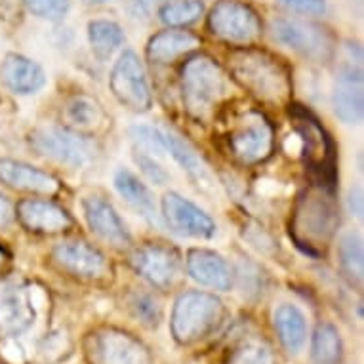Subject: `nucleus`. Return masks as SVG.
<instances>
[{
    "instance_id": "f257e3e1",
    "label": "nucleus",
    "mask_w": 364,
    "mask_h": 364,
    "mask_svg": "<svg viewBox=\"0 0 364 364\" xmlns=\"http://www.w3.org/2000/svg\"><path fill=\"white\" fill-rule=\"evenodd\" d=\"M229 69L237 82L269 105L288 102L292 78L279 58L259 48H240L229 55Z\"/></svg>"
},
{
    "instance_id": "f03ea898",
    "label": "nucleus",
    "mask_w": 364,
    "mask_h": 364,
    "mask_svg": "<svg viewBox=\"0 0 364 364\" xmlns=\"http://www.w3.org/2000/svg\"><path fill=\"white\" fill-rule=\"evenodd\" d=\"M183 105L191 117L208 119L227 94V78L208 55H195L181 69Z\"/></svg>"
},
{
    "instance_id": "7ed1b4c3",
    "label": "nucleus",
    "mask_w": 364,
    "mask_h": 364,
    "mask_svg": "<svg viewBox=\"0 0 364 364\" xmlns=\"http://www.w3.org/2000/svg\"><path fill=\"white\" fill-rule=\"evenodd\" d=\"M338 221V210L328 197L323 193H307L294 212V239L305 252L316 254L332 239Z\"/></svg>"
},
{
    "instance_id": "20e7f679",
    "label": "nucleus",
    "mask_w": 364,
    "mask_h": 364,
    "mask_svg": "<svg viewBox=\"0 0 364 364\" xmlns=\"http://www.w3.org/2000/svg\"><path fill=\"white\" fill-rule=\"evenodd\" d=\"M221 301L212 294L187 292L181 294L173 305L172 332L181 343H193L206 336L220 323Z\"/></svg>"
},
{
    "instance_id": "39448f33",
    "label": "nucleus",
    "mask_w": 364,
    "mask_h": 364,
    "mask_svg": "<svg viewBox=\"0 0 364 364\" xmlns=\"http://www.w3.org/2000/svg\"><path fill=\"white\" fill-rule=\"evenodd\" d=\"M294 124L298 132L299 151L304 153L305 164L316 178H321L323 186L334 183V147L328 134L304 109H294Z\"/></svg>"
},
{
    "instance_id": "423d86ee",
    "label": "nucleus",
    "mask_w": 364,
    "mask_h": 364,
    "mask_svg": "<svg viewBox=\"0 0 364 364\" xmlns=\"http://www.w3.org/2000/svg\"><path fill=\"white\" fill-rule=\"evenodd\" d=\"M31 147L42 156L71 168H82L92 162L96 147L90 139L63 128H38L31 134Z\"/></svg>"
},
{
    "instance_id": "0eeeda50",
    "label": "nucleus",
    "mask_w": 364,
    "mask_h": 364,
    "mask_svg": "<svg viewBox=\"0 0 364 364\" xmlns=\"http://www.w3.org/2000/svg\"><path fill=\"white\" fill-rule=\"evenodd\" d=\"M208 27L227 42L250 44L262 36V19L252 6L240 0H220L210 10Z\"/></svg>"
},
{
    "instance_id": "6e6552de",
    "label": "nucleus",
    "mask_w": 364,
    "mask_h": 364,
    "mask_svg": "<svg viewBox=\"0 0 364 364\" xmlns=\"http://www.w3.org/2000/svg\"><path fill=\"white\" fill-rule=\"evenodd\" d=\"M111 92L124 107L145 113L151 109V90L139 55L126 50L111 73Z\"/></svg>"
},
{
    "instance_id": "1a4fd4ad",
    "label": "nucleus",
    "mask_w": 364,
    "mask_h": 364,
    "mask_svg": "<svg viewBox=\"0 0 364 364\" xmlns=\"http://www.w3.org/2000/svg\"><path fill=\"white\" fill-rule=\"evenodd\" d=\"M273 36L294 52L315 61H326L334 52V38L321 25L281 18L273 21Z\"/></svg>"
},
{
    "instance_id": "9d476101",
    "label": "nucleus",
    "mask_w": 364,
    "mask_h": 364,
    "mask_svg": "<svg viewBox=\"0 0 364 364\" xmlns=\"http://www.w3.org/2000/svg\"><path fill=\"white\" fill-rule=\"evenodd\" d=\"M88 357L94 364H151L147 349L119 330H102L92 336Z\"/></svg>"
},
{
    "instance_id": "9b49d317",
    "label": "nucleus",
    "mask_w": 364,
    "mask_h": 364,
    "mask_svg": "<svg viewBox=\"0 0 364 364\" xmlns=\"http://www.w3.org/2000/svg\"><path fill=\"white\" fill-rule=\"evenodd\" d=\"M162 215L173 233L191 239H212L215 223L204 210L189 203L178 193H166L162 198Z\"/></svg>"
},
{
    "instance_id": "f8f14e48",
    "label": "nucleus",
    "mask_w": 364,
    "mask_h": 364,
    "mask_svg": "<svg viewBox=\"0 0 364 364\" xmlns=\"http://www.w3.org/2000/svg\"><path fill=\"white\" fill-rule=\"evenodd\" d=\"M231 149L239 161L256 164L265 161L273 149V132L262 114H246L231 134Z\"/></svg>"
},
{
    "instance_id": "ddd939ff",
    "label": "nucleus",
    "mask_w": 364,
    "mask_h": 364,
    "mask_svg": "<svg viewBox=\"0 0 364 364\" xmlns=\"http://www.w3.org/2000/svg\"><path fill=\"white\" fill-rule=\"evenodd\" d=\"M38 307L35 290H27L19 284L0 288V334L12 338L25 332L35 321Z\"/></svg>"
},
{
    "instance_id": "4468645a",
    "label": "nucleus",
    "mask_w": 364,
    "mask_h": 364,
    "mask_svg": "<svg viewBox=\"0 0 364 364\" xmlns=\"http://www.w3.org/2000/svg\"><path fill=\"white\" fill-rule=\"evenodd\" d=\"M336 117L346 124H358L364 114V94H363V69L360 61L346 63L341 67L338 84L332 96Z\"/></svg>"
},
{
    "instance_id": "2eb2a0df",
    "label": "nucleus",
    "mask_w": 364,
    "mask_h": 364,
    "mask_svg": "<svg viewBox=\"0 0 364 364\" xmlns=\"http://www.w3.org/2000/svg\"><path fill=\"white\" fill-rule=\"evenodd\" d=\"M132 263L139 275L156 288L172 287L179 273V257L176 252L159 245L141 246L132 256Z\"/></svg>"
},
{
    "instance_id": "dca6fc26",
    "label": "nucleus",
    "mask_w": 364,
    "mask_h": 364,
    "mask_svg": "<svg viewBox=\"0 0 364 364\" xmlns=\"http://www.w3.org/2000/svg\"><path fill=\"white\" fill-rule=\"evenodd\" d=\"M187 271L193 281L200 282L203 287L214 288L220 292H227L233 288V269L225 257L212 250L195 248L189 252Z\"/></svg>"
},
{
    "instance_id": "f3484780",
    "label": "nucleus",
    "mask_w": 364,
    "mask_h": 364,
    "mask_svg": "<svg viewBox=\"0 0 364 364\" xmlns=\"http://www.w3.org/2000/svg\"><path fill=\"white\" fill-rule=\"evenodd\" d=\"M54 259L69 273L84 279H97L107 271L105 257L80 240H65L54 248Z\"/></svg>"
},
{
    "instance_id": "a211bd4d",
    "label": "nucleus",
    "mask_w": 364,
    "mask_h": 364,
    "mask_svg": "<svg viewBox=\"0 0 364 364\" xmlns=\"http://www.w3.org/2000/svg\"><path fill=\"white\" fill-rule=\"evenodd\" d=\"M84 218L88 221L90 229L113 246L130 245V233L126 231L124 223L120 221L119 214L107 200L100 197L84 198L82 203Z\"/></svg>"
},
{
    "instance_id": "6ab92c4d",
    "label": "nucleus",
    "mask_w": 364,
    "mask_h": 364,
    "mask_svg": "<svg viewBox=\"0 0 364 364\" xmlns=\"http://www.w3.org/2000/svg\"><path fill=\"white\" fill-rule=\"evenodd\" d=\"M2 82L6 84L8 90L19 96H31L46 84V75L42 67L29 58L18 54H8L0 67Z\"/></svg>"
},
{
    "instance_id": "aec40b11",
    "label": "nucleus",
    "mask_w": 364,
    "mask_h": 364,
    "mask_svg": "<svg viewBox=\"0 0 364 364\" xmlns=\"http://www.w3.org/2000/svg\"><path fill=\"white\" fill-rule=\"evenodd\" d=\"M0 181L19 191L38 193V195H54L60 189L58 179L46 172L10 159H0Z\"/></svg>"
},
{
    "instance_id": "412c9836",
    "label": "nucleus",
    "mask_w": 364,
    "mask_h": 364,
    "mask_svg": "<svg viewBox=\"0 0 364 364\" xmlns=\"http://www.w3.org/2000/svg\"><path fill=\"white\" fill-rule=\"evenodd\" d=\"M18 215L29 231L35 233H60L71 227V218L60 206L46 200H21L18 204Z\"/></svg>"
},
{
    "instance_id": "4be33fe9",
    "label": "nucleus",
    "mask_w": 364,
    "mask_h": 364,
    "mask_svg": "<svg viewBox=\"0 0 364 364\" xmlns=\"http://www.w3.org/2000/svg\"><path fill=\"white\" fill-rule=\"evenodd\" d=\"M200 46V38L189 31H162L147 44V55L155 63H172Z\"/></svg>"
},
{
    "instance_id": "5701e85b",
    "label": "nucleus",
    "mask_w": 364,
    "mask_h": 364,
    "mask_svg": "<svg viewBox=\"0 0 364 364\" xmlns=\"http://www.w3.org/2000/svg\"><path fill=\"white\" fill-rule=\"evenodd\" d=\"M114 189H117L120 197L124 198L126 204L136 210L139 215H144L147 220L155 218V198L151 195L149 187L145 186L136 173H132L130 170H124V168L117 170V173H114Z\"/></svg>"
},
{
    "instance_id": "b1692460",
    "label": "nucleus",
    "mask_w": 364,
    "mask_h": 364,
    "mask_svg": "<svg viewBox=\"0 0 364 364\" xmlns=\"http://www.w3.org/2000/svg\"><path fill=\"white\" fill-rule=\"evenodd\" d=\"M164 141H166L168 155L172 156L173 161L178 162L179 166L186 170L187 176H189L200 189H204V191L214 189V181L210 178L206 166H204L203 161L197 156V153H195L183 139H179L176 134L164 132Z\"/></svg>"
},
{
    "instance_id": "393cba45",
    "label": "nucleus",
    "mask_w": 364,
    "mask_h": 364,
    "mask_svg": "<svg viewBox=\"0 0 364 364\" xmlns=\"http://www.w3.org/2000/svg\"><path fill=\"white\" fill-rule=\"evenodd\" d=\"M275 328L279 332L282 346L290 353H299L307 340V323L304 313L294 305H281L275 311Z\"/></svg>"
},
{
    "instance_id": "a878e982",
    "label": "nucleus",
    "mask_w": 364,
    "mask_h": 364,
    "mask_svg": "<svg viewBox=\"0 0 364 364\" xmlns=\"http://www.w3.org/2000/svg\"><path fill=\"white\" fill-rule=\"evenodd\" d=\"M88 41L92 52L102 61L109 60L124 42V33L120 25L107 19H96L88 23Z\"/></svg>"
},
{
    "instance_id": "bb28decb",
    "label": "nucleus",
    "mask_w": 364,
    "mask_h": 364,
    "mask_svg": "<svg viewBox=\"0 0 364 364\" xmlns=\"http://www.w3.org/2000/svg\"><path fill=\"white\" fill-rule=\"evenodd\" d=\"M204 12V4L200 0H172L162 4L159 10V18L164 25L170 27H186L195 23Z\"/></svg>"
},
{
    "instance_id": "cd10ccee",
    "label": "nucleus",
    "mask_w": 364,
    "mask_h": 364,
    "mask_svg": "<svg viewBox=\"0 0 364 364\" xmlns=\"http://www.w3.org/2000/svg\"><path fill=\"white\" fill-rule=\"evenodd\" d=\"M313 358L316 364H338L341 358V338L332 324H321L313 336Z\"/></svg>"
},
{
    "instance_id": "c85d7f7f",
    "label": "nucleus",
    "mask_w": 364,
    "mask_h": 364,
    "mask_svg": "<svg viewBox=\"0 0 364 364\" xmlns=\"http://www.w3.org/2000/svg\"><path fill=\"white\" fill-rule=\"evenodd\" d=\"M340 263L347 277L363 281L364 275V254L363 240L357 233H347L340 240Z\"/></svg>"
},
{
    "instance_id": "c756f323",
    "label": "nucleus",
    "mask_w": 364,
    "mask_h": 364,
    "mask_svg": "<svg viewBox=\"0 0 364 364\" xmlns=\"http://www.w3.org/2000/svg\"><path fill=\"white\" fill-rule=\"evenodd\" d=\"M65 114L69 122L78 128H94L102 122V107L94 100L86 96H75L69 100L65 107Z\"/></svg>"
},
{
    "instance_id": "7c9ffc66",
    "label": "nucleus",
    "mask_w": 364,
    "mask_h": 364,
    "mask_svg": "<svg viewBox=\"0 0 364 364\" xmlns=\"http://www.w3.org/2000/svg\"><path fill=\"white\" fill-rule=\"evenodd\" d=\"M229 364H275L273 353L263 341L250 340L231 355Z\"/></svg>"
},
{
    "instance_id": "2f4dec72",
    "label": "nucleus",
    "mask_w": 364,
    "mask_h": 364,
    "mask_svg": "<svg viewBox=\"0 0 364 364\" xmlns=\"http://www.w3.org/2000/svg\"><path fill=\"white\" fill-rule=\"evenodd\" d=\"M23 4L33 16L50 21H58L69 10V0H23Z\"/></svg>"
},
{
    "instance_id": "473e14b6",
    "label": "nucleus",
    "mask_w": 364,
    "mask_h": 364,
    "mask_svg": "<svg viewBox=\"0 0 364 364\" xmlns=\"http://www.w3.org/2000/svg\"><path fill=\"white\" fill-rule=\"evenodd\" d=\"M136 162H138L139 168L144 170L145 176H147L153 183H156V186H162V183H166L168 179H170V173L162 168V164L159 162V159H155V156H151L147 155V153L138 151Z\"/></svg>"
},
{
    "instance_id": "72a5a7b5",
    "label": "nucleus",
    "mask_w": 364,
    "mask_h": 364,
    "mask_svg": "<svg viewBox=\"0 0 364 364\" xmlns=\"http://www.w3.org/2000/svg\"><path fill=\"white\" fill-rule=\"evenodd\" d=\"M279 4L304 16H321L326 12V0H279Z\"/></svg>"
},
{
    "instance_id": "f704fd0d",
    "label": "nucleus",
    "mask_w": 364,
    "mask_h": 364,
    "mask_svg": "<svg viewBox=\"0 0 364 364\" xmlns=\"http://www.w3.org/2000/svg\"><path fill=\"white\" fill-rule=\"evenodd\" d=\"M134 309L138 313L139 318H144V323L147 324H156L159 323V305L151 296H138L134 299Z\"/></svg>"
},
{
    "instance_id": "c9c22d12",
    "label": "nucleus",
    "mask_w": 364,
    "mask_h": 364,
    "mask_svg": "<svg viewBox=\"0 0 364 364\" xmlns=\"http://www.w3.org/2000/svg\"><path fill=\"white\" fill-rule=\"evenodd\" d=\"M65 349V336L61 332H55V334L48 336V340L44 341V347H42V353L46 357H55V355H61Z\"/></svg>"
},
{
    "instance_id": "e433bc0d",
    "label": "nucleus",
    "mask_w": 364,
    "mask_h": 364,
    "mask_svg": "<svg viewBox=\"0 0 364 364\" xmlns=\"http://www.w3.org/2000/svg\"><path fill=\"white\" fill-rule=\"evenodd\" d=\"M162 0H134L132 2V12L136 18H145L153 12V8L159 6Z\"/></svg>"
},
{
    "instance_id": "4c0bfd02",
    "label": "nucleus",
    "mask_w": 364,
    "mask_h": 364,
    "mask_svg": "<svg viewBox=\"0 0 364 364\" xmlns=\"http://www.w3.org/2000/svg\"><path fill=\"white\" fill-rule=\"evenodd\" d=\"M14 204L4 195H0V227H8L14 221Z\"/></svg>"
},
{
    "instance_id": "58836bf2",
    "label": "nucleus",
    "mask_w": 364,
    "mask_h": 364,
    "mask_svg": "<svg viewBox=\"0 0 364 364\" xmlns=\"http://www.w3.org/2000/svg\"><path fill=\"white\" fill-rule=\"evenodd\" d=\"M347 203H349V210H351V214H355L357 218H363V189H360V187H357V189H351V191H349Z\"/></svg>"
},
{
    "instance_id": "ea45409f",
    "label": "nucleus",
    "mask_w": 364,
    "mask_h": 364,
    "mask_svg": "<svg viewBox=\"0 0 364 364\" xmlns=\"http://www.w3.org/2000/svg\"><path fill=\"white\" fill-rule=\"evenodd\" d=\"M82 2H86V4H102L105 0H82Z\"/></svg>"
},
{
    "instance_id": "a19ab883",
    "label": "nucleus",
    "mask_w": 364,
    "mask_h": 364,
    "mask_svg": "<svg viewBox=\"0 0 364 364\" xmlns=\"http://www.w3.org/2000/svg\"><path fill=\"white\" fill-rule=\"evenodd\" d=\"M0 262H2V252H0Z\"/></svg>"
}]
</instances>
